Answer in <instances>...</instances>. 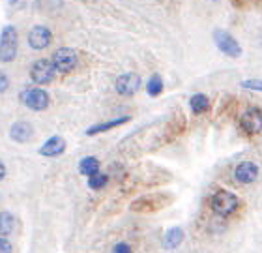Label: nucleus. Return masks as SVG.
Segmentation results:
<instances>
[{
	"label": "nucleus",
	"mask_w": 262,
	"mask_h": 253,
	"mask_svg": "<svg viewBox=\"0 0 262 253\" xmlns=\"http://www.w3.org/2000/svg\"><path fill=\"white\" fill-rule=\"evenodd\" d=\"M107 182H109V176L105 175V173H96V175L88 176V187L94 189V192H99V189H103L107 186Z\"/></svg>",
	"instance_id": "obj_20"
},
{
	"label": "nucleus",
	"mask_w": 262,
	"mask_h": 253,
	"mask_svg": "<svg viewBox=\"0 0 262 253\" xmlns=\"http://www.w3.org/2000/svg\"><path fill=\"white\" fill-rule=\"evenodd\" d=\"M167 203H169V199H165V195L152 193V195H144V197H139L137 201H133L131 210L139 212V214H148V212H156V210L163 208Z\"/></svg>",
	"instance_id": "obj_6"
},
{
	"label": "nucleus",
	"mask_w": 262,
	"mask_h": 253,
	"mask_svg": "<svg viewBox=\"0 0 262 253\" xmlns=\"http://www.w3.org/2000/svg\"><path fill=\"white\" fill-rule=\"evenodd\" d=\"M184 242V229L182 227H170L163 237V248L172 251V249L180 248Z\"/></svg>",
	"instance_id": "obj_14"
},
{
	"label": "nucleus",
	"mask_w": 262,
	"mask_h": 253,
	"mask_svg": "<svg viewBox=\"0 0 262 253\" xmlns=\"http://www.w3.org/2000/svg\"><path fill=\"white\" fill-rule=\"evenodd\" d=\"M55 77H56V70H55V66H53V62L47 60V58H39V60L34 62L32 68H30V79H32L36 85H39V87L53 83Z\"/></svg>",
	"instance_id": "obj_4"
},
{
	"label": "nucleus",
	"mask_w": 262,
	"mask_h": 253,
	"mask_svg": "<svg viewBox=\"0 0 262 253\" xmlns=\"http://www.w3.org/2000/svg\"><path fill=\"white\" fill-rule=\"evenodd\" d=\"M51 41H53V32H51L47 27L36 25V27L30 28V32H28V45H30L34 51L47 49L51 45Z\"/></svg>",
	"instance_id": "obj_9"
},
{
	"label": "nucleus",
	"mask_w": 262,
	"mask_h": 253,
	"mask_svg": "<svg viewBox=\"0 0 262 253\" xmlns=\"http://www.w3.org/2000/svg\"><path fill=\"white\" fill-rule=\"evenodd\" d=\"M15 229V216L8 212V210H2L0 212V237H10Z\"/></svg>",
	"instance_id": "obj_17"
},
{
	"label": "nucleus",
	"mask_w": 262,
	"mask_h": 253,
	"mask_svg": "<svg viewBox=\"0 0 262 253\" xmlns=\"http://www.w3.org/2000/svg\"><path fill=\"white\" fill-rule=\"evenodd\" d=\"M19 51V34L13 25H6L0 32V62L10 64L15 60Z\"/></svg>",
	"instance_id": "obj_2"
},
{
	"label": "nucleus",
	"mask_w": 262,
	"mask_h": 253,
	"mask_svg": "<svg viewBox=\"0 0 262 253\" xmlns=\"http://www.w3.org/2000/svg\"><path fill=\"white\" fill-rule=\"evenodd\" d=\"M189 107L195 115H202V113H206L210 109V99H208L206 94H195L189 98Z\"/></svg>",
	"instance_id": "obj_18"
},
{
	"label": "nucleus",
	"mask_w": 262,
	"mask_h": 253,
	"mask_svg": "<svg viewBox=\"0 0 262 253\" xmlns=\"http://www.w3.org/2000/svg\"><path fill=\"white\" fill-rule=\"evenodd\" d=\"M6 175H8V169H6V163L2 160H0V182L4 180Z\"/></svg>",
	"instance_id": "obj_25"
},
{
	"label": "nucleus",
	"mask_w": 262,
	"mask_h": 253,
	"mask_svg": "<svg viewBox=\"0 0 262 253\" xmlns=\"http://www.w3.org/2000/svg\"><path fill=\"white\" fill-rule=\"evenodd\" d=\"M131 120V116H120V118H115V120L109 122H99V124H94L86 130V135H98V133L109 132V130H115V128L122 126V124H127Z\"/></svg>",
	"instance_id": "obj_15"
},
{
	"label": "nucleus",
	"mask_w": 262,
	"mask_h": 253,
	"mask_svg": "<svg viewBox=\"0 0 262 253\" xmlns=\"http://www.w3.org/2000/svg\"><path fill=\"white\" fill-rule=\"evenodd\" d=\"M34 135V128L25 120H17L15 124H11L10 128V139L13 143L25 144L28 143Z\"/></svg>",
	"instance_id": "obj_13"
},
{
	"label": "nucleus",
	"mask_w": 262,
	"mask_h": 253,
	"mask_svg": "<svg viewBox=\"0 0 262 253\" xmlns=\"http://www.w3.org/2000/svg\"><path fill=\"white\" fill-rule=\"evenodd\" d=\"M213 41L217 45V49L223 53V55L230 56V58H238L242 55V47L240 44L236 41V38L232 34L225 32V30H215L213 32Z\"/></svg>",
	"instance_id": "obj_7"
},
{
	"label": "nucleus",
	"mask_w": 262,
	"mask_h": 253,
	"mask_svg": "<svg viewBox=\"0 0 262 253\" xmlns=\"http://www.w3.org/2000/svg\"><path fill=\"white\" fill-rule=\"evenodd\" d=\"M212 212L219 218H230L236 210L240 208V199L229 189H217L210 199Z\"/></svg>",
	"instance_id": "obj_1"
},
{
	"label": "nucleus",
	"mask_w": 262,
	"mask_h": 253,
	"mask_svg": "<svg viewBox=\"0 0 262 253\" xmlns=\"http://www.w3.org/2000/svg\"><path fill=\"white\" fill-rule=\"evenodd\" d=\"M258 178V165L255 161H242L234 169V180L238 184H253Z\"/></svg>",
	"instance_id": "obj_11"
},
{
	"label": "nucleus",
	"mask_w": 262,
	"mask_h": 253,
	"mask_svg": "<svg viewBox=\"0 0 262 253\" xmlns=\"http://www.w3.org/2000/svg\"><path fill=\"white\" fill-rule=\"evenodd\" d=\"M8 88H10V77H8V73L0 70V94L8 92Z\"/></svg>",
	"instance_id": "obj_22"
},
{
	"label": "nucleus",
	"mask_w": 262,
	"mask_h": 253,
	"mask_svg": "<svg viewBox=\"0 0 262 253\" xmlns=\"http://www.w3.org/2000/svg\"><path fill=\"white\" fill-rule=\"evenodd\" d=\"M113 253H133V248H131L127 242H118V244H115Z\"/></svg>",
	"instance_id": "obj_24"
},
{
	"label": "nucleus",
	"mask_w": 262,
	"mask_h": 253,
	"mask_svg": "<svg viewBox=\"0 0 262 253\" xmlns=\"http://www.w3.org/2000/svg\"><path fill=\"white\" fill-rule=\"evenodd\" d=\"M146 92L150 98H158L159 94L163 92V79L159 73H154L152 77L148 79V85H146Z\"/></svg>",
	"instance_id": "obj_19"
},
{
	"label": "nucleus",
	"mask_w": 262,
	"mask_h": 253,
	"mask_svg": "<svg viewBox=\"0 0 262 253\" xmlns=\"http://www.w3.org/2000/svg\"><path fill=\"white\" fill-rule=\"evenodd\" d=\"M240 128L247 135H257L262 132V109L258 107H249V109L240 116Z\"/></svg>",
	"instance_id": "obj_8"
},
{
	"label": "nucleus",
	"mask_w": 262,
	"mask_h": 253,
	"mask_svg": "<svg viewBox=\"0 0 262 253\" xmlns=\"http://www.w3.org/2000/svg\"><path fill=\"white\" fill-rule=\"evenodd\" d=\"M115 88L116 92L120 94V96H133V94L139 92V88H141V77L133 72H127V73H122L120 77L116 79L115 83Z\"/></svg>",
	"instance_id": "obj_10"
},
{
	"label": "nucleus",
	"mask_w": 262,
	"mask_h": 253,
	"mask_svg": "<svg viewBox=\"0 0 262 253\" xmlns=\"http://www.w3.org/2000/svg\"><path fill=\"white\" fill-rule=\"evenodd\" d=\"M242 87L247 90H255V92H262V79H247L242 83Z\"/></svg>",
	"instance_id": "obj_21"
},
{
	"label": "nucleus",
	"mask_w": 262,
	"mask_h": 253,
	"mask_svg": "<svg viewBox=\"0 0 262 253\" xmlns=\"http://www.w3.org/2000/svg\"><path fill=\"white\" fill-rule=\"evenodd\" d=\"M66 139L60 137V135H53L45 141L41 146H39L38 154L39 156H45V158H58L66 152Z\"/></svg>",
	"instance_id": "obj_12"
},
{
	"label": "nucleus",
	"mask_w": 262,
	"mask_h": 253,
	"mask_svg": "<svg viewBox=\"0 0 262 253\" xmlns=\"http://www.w3.org/2000/svg\"><path fill=\"white\" fill-rule=\"evenodd\" d=\"M21 103L25 105L27 109L41 113V111H45L47 107H49L51 98L43 88L32 87V88H27V90H23L21 92Z\"/></svg>",
	"instance_id": "obj_3"
},
{
	"label": "nucleus",
	"mask_w": 262,
	"mask_h": 253,
	"mask_svg": "<svg viewBox=\"0 0 262 253\" xmlns=\"http://www.w3.org/2000/svg\"><path fill=\"white\" fill-rule=\"evenodd\" d=\"M51 62H53L56 73H70L77 66V53L70 47H60L53 53Z\"/></svg>",
	"instance_id": "obj_5"
},
{
	"label": "nucleus",
	"mask_w": 262,
	"mask_h": 253,
	"mask_svg": "<svg viewBox=\"0 0 262 253\" xmlns=\"http://www.w3.org/2000/svg\"><path fill=\"white\" fill-rule=\"evenodd\" d=\"M99 167H101V163H99L96 156H86V158H82L79 161V173L84 176H92L96 173H99Z\"/></svg>",
	"instance_id": "obj_16"
},
{
	"label": "nucleus",
	"mask_w": 262,
	"mask_h": 253,
	"mask_svg": "<svg viewBox=\"0 0 262 253\" xmlns=\"http://www.w3.org/2000/svg\"><path fill=\"white\" fill-rule=\"evenodd\" d=\"M0 253H13V244L6 237H0Z\"/></svg>",
	"instance_id": "obj_23"
}]
</instances>
